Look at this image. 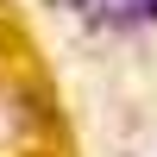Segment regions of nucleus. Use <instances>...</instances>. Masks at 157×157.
Returning <instances> with one entry per match:
<instances>
[{
    "instance_id": "f257e3e1",
    "label": "nucleus",
    "mask_w": 157,
    "mask_h": 157,
    "mask_svg": "<svg viewBox=\"0 0 157 157\" xmlns=\"http://www.w3.org/2000/svg\"><path fill=\"white\" fill-rule=\"evenodd\" d=\"M113 19H157V0H107Z\"/></svg>"
}]
</instances>
